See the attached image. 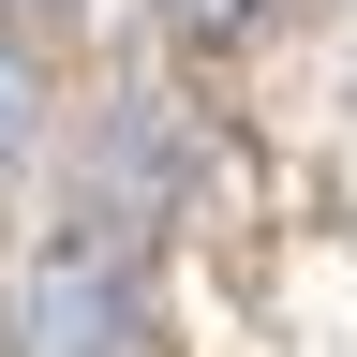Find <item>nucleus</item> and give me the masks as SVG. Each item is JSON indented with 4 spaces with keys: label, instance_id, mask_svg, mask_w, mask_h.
I'll use <instances>...</instances> for the list:
<instances>
[{
    "label": "nucleus",
    "instance_id": "nucleus-1",
    "mask_svg": "<svg viewBox=\"0 0 357 357\" xmlns=\"http://www.w3.org/2000/svg\"><path fill=\"white\" fill-rule=\"evenodd\" d=\"M119 253L105 238H60L45 253V283H30V328H45V357H119Z\"/></svg>",
    "mask_w": 357,
    "mask_h": 357
},
{
    "label": "nucleus",
    "instance_id": "nucleus-2",
    "mask_svg": "<svg viewBox=\"0 0 357 357\" xmlns=\"http://www.w3.org/2000/svg\"><path fill=\"white\" fill-rule=\"evenodd\" d=\"M15 149H30V60L0 45V164H15Z\"/></svg>",
    "mask_w": 357,
    "mask_h": 357
},
{
    "label": "nucleus",
    "instance_id": "nucleus-3",
    "mask_svg": "<svg viewBox=\"0 0 357 357\" xmlns=\"http://www.w3.org/2000/svg\"><path fill=\"white\" fill-rule=\"evenodd\" d=\"M164 15L194 30V45H223V30H253V0H164Z\"/></svg>",
    "mask_w": 357,
    "mask_h": 357
}]
</instances>
